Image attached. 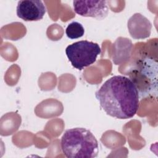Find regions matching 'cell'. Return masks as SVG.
Returning a JSON list of instances; mask_svg holds the SVG:
<instances>
[{
    "mask_svg": "<svg viewBox=\"0 0 158 158\" xmlns=\"http://www.w3.org/2000/svg\"><path fill=\"white\" fill-rule=\"evenodd\" d=\"M133 48L131 41L127 38L118 37L112 45V59L115 65H120L129 60Z\"/></svg>",
    "mask_w": 158,
    "mask_h": 158,
    "instance_id": "cell-8",
    "label": "cell"
},
{
    "mask_svg": "<svg viewBox=\"0 0 158 158\" xmlns=\"http://www.w3.org/2000/svg\"><path fill=\"white\" fill-rule=\"evenodd\" d=\"M127 27L133 38L142 40L149 37L152 24L145 16L140 13H135L128 19Z\"/></svg>",
    "mask_w": 158,
    "mask_h": 158,
    "instance_id": "cell-7",
    "label": "cell"
},
{
    "mask_svg": "<svg viewBox=\"0 0 158 158\" xmlns=\"http://www.w3.org/2000/svg\"><path fill=\"white\" fill-rule=\"evenodd\" d=\"M60 147L68 158H94L99 153V145L94 135L84 128L67 130L60 140Z\"/></svg>",
    "mask_w": 158,
    "mask_h": 158,
    "instance_id": "cell-2",
    "label": "cell"
},
{
    "mask_svg": "<svg viewBox=\"0 0 158 158\" xmlns=\"http://www.w3.org/2000/svg\"><path fill=\"white\" fill-rule=\"evenodd\" d=\"M17 16L25 21H38L41 20L46 8L40 0L19 1L17 9Z\"/></svg>",
    "mask_w": 158,
    "mask_h": 158,
    "instance_id": "cell-6",
    "label": "cell"
},
{
    "mask_svg": "<svg viewBox=\"0 0 158 158\" xmlns=\"http://www.w3.org/2000/svg\"><path fill=\"white\" fill-rule=\"evenodd\" d=\"M129 78L136 86L139 99L153 94H157V62L149 57L139 60L136 66L130 70Z\"/></svg>",
    "mask_w": 158,
    "mask_h": 158,
    "instance_id": "cell-3",
    "label": "cell"
},
{
    "mask_svg": "<svg viewBox=\"0 0 158 158\" xmlns=\"http://www.w3.org/2000/svg\"><path fill=\"white\" fill-rule=\"evenodd\" d=\"M95 96L104 111L116 118H132L139 109L138 91L131 80L123 75L107 80Z\"/></svg>",
    "mask_w": 158,
    "mask_h": 158,
    "instance_id": "cell-1",
    "label": "cell"
},
{
    "mask_svg": "<svg viewBox=\"0 0 158 158\" xmlns=\"http://www.w3.org/2000/svg\"><path fill=\"white\" fill-rule=\"evenodd\" d=\"M73 6L74 11L79 15L98 20L105 19L109 13L107 2L105 0L73 1Z\"/></svg>",
    "mask_w": 158,
    "mask_h": 158,
    "instance_id": "cell-5",
    "label": "cell"
},
{
    "mask_svg": "<svg viewBox=\"0 0 158 158\" xmlns=\"http://www.w3.org/2000/svg\"><path fill=\"white\" fill-rule=\"evenodd\" d=\"M84 33V27L80 23L76 21L70 23L65 30V34L67 36L72 40L81 38L83 36Z\"/></svg>",
    "mask_w": 158,
    "mask_h": 158,
    "instance_id": "cell-9",
    "label": "cell"
},
{
    "mask_svg": "<svg viewBox=\"0 0 158 158\" xmlns=\"http://www.w3.org/2000/svg\"><path fill=\"white\" fill-rule=\"evenodd\" d=\"M101 52V49L98 43L87 40L75 42L65 49L66 56L72 65L79 70L95 62Z\"/></svg>",
    "mask_w": 158,
    "mask_h": 158,
    "instance_id": "cell-4",
    "label": "cell"
}]
</instances>
